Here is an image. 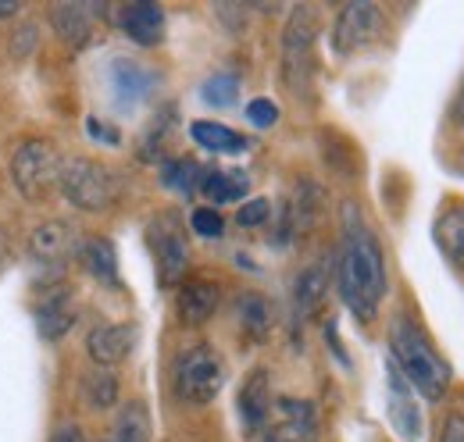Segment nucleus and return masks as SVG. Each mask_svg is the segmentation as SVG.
<instances>
[{
    "instance_id": "29",
    "label": "nucleus",
    "mask_w": 464,
    "mask_h": 442,
    "mask_svg": "<svg viewBox=\"0 0 464 442\" xmlns=\"http://www.w3.org/2000/svg\"><path fill=\"white\" fill-rule=\"evenodd\" d=\"M189 225H193V232H200V235H208V239L222 235V228H226V221H222V215H218L215 207H197Z\"/></svg>"
},
{
    "instance_id": "37",
    "label": "nucleus",
    "mask_w": 464,
    "mask_h": 442,
    "mask_svg": "<svg viewBox=\"0 0 464 442\" xmlns=\"http://www.w3.org/2000/svg\"><path fill=\"white\" fill-rule=\"evenodd\" d=\"M14 11H18L14 0H0V18H4V14H14Z\"/></svg>"
},
{
    "instance_id": "30",
    "label": "nucleus",
    "mask_w": 464,
    "mask_h": 442,
    "mask_svg": "<svg viewBox=\"0 0 464 442\" xmlns=\"http://www.w3.org/2000/svg\"><path fill=\"white\" fill-rule=\"evenodd\" d=\"M246 118H250L257 129H268V125H276L279 108H276L272 101H250V104H246Z\"/></svg>"
},
{
    "instance_id": "16",
    "label": "nucleus",
    "mask_w": 464,
    "mask_h": 442,
    "mask_svg": "<svg viewBox=\"0 0 464 442\" xmlns=\"http://www.w3.org/2000/svg\"><path fill=\"white\" fill-rule=\"evenodd\" d=\"M390 414H393V425L404 432L407 439H418V428H421V414H418V403L411 399V386H407V379L397 371V368H390Z\"/></svg>"
},
{
    "instance_id": "14",
    "label": "nucleus",
    "mask_w": 464,
    "mask_h": 442,
    "mask_svg": "<svg viewBox=\"0 0 464 442\" xmlns=\"http://www.w3.org/2000/svg\"><path fill=\"white\" fill-rule=\"evenodd\" d=\"M121 29L129 40H136L140 47H154L161 43L165 36V11L150 0H140V4H125L121 7Z\"/></svg>"
},
{
    "instance_id": "27",
    "label": "nucleus",
    "mask_w": 464,
    "mask_h": 442,
    "mask_svg": "<svg viewBox=\"0 0 464 442\" xmlns=\"http://www.w3.org/2000/svg\"><path fill=\"white\" fill-rule=\"evenodd\" d=\"M200 168L193 165V161H169L165 165V175H161V182L169 186V189H175V193H193V189H200Z\"/></svg>"
},
{
    "instance_id": "35",
    "label": "nucleus",
    "mask_w": 464,
    "mask_h": 442,
    "mask_svg": "<svg viewBox=\"0 0 464 442\" xmlns=\"http://www.w3.org/2000/svg\"><path fill=\"white\" fill-rule=\"evenodd\" d=\"M90 136H97V139H108V143H118L115 129H104V125H97V121H90Z\"/></svg>"
},
{
    "instance_id": "19",
    "label": "nucleus",
    "mask_w": 464,
    "mask_h": 442,
    "mask_svg": "<svg viewBox=\"0 0 464 442\" xmlns=\"http://www.w3.org/2000/svg\"><path fill=\"white\" fill-rule=\"evenodd\" d=\"M79 261L86 264V272L108 285H118V257H115V246L108 239H86L79 246Z\"/></svg>"
},
{
    "instance_id": "32",
    "label": "nucleus",
    "mask_w": 464,
    "mask_h": 442,
    "mask_svg": "<svg viewBox=\"0 0 464 442\" xmlns=\"http://www.w3.org/2000/svg\"><path fill=\"white\" fill-rule=\"evenodd\" d=\"M440 442H464V414H450V418L443 421Z\"/></svg>"
},
{
    "instance_id": "17",
    "label": "nucleus",
    "mask_w": 464,
    "mask_h": 442,
    "mask_svg": "<svg viewBox=\"0 0 464 442\" xmlns=\"http://www.w3.org/2000/svg\"><path fill=\"white\" fill-rule=\"evenodd\" d=\"M51 22L61 33V40H68L75 47H82L90 40V33H93V11L86 4H58L51 11Z\"/></svg>"
},
{
    "instance_id": "18",
    "label": "nucleus",
    "mask_w": 464,
    "mask_h": 442,
    "mask_svg": "<svg viewBox=\"0 0 464 442\" xmlns=\"http://www.w3.org/2000/svg\"><path fill=\"white\" fill-rule=\"evenodd\" d=\"M436 243H440V250L458 264L464 268V207L461 204H454V207H447L440 221H436Z\"/></svg>"
},
{
    "instance_id": "20",
    "label": "nucleus",
    "mask_w": 464,
    "mask_h": 442,
    "mask_svg": "<svg viewBox=\"0 0 464 442\" xmlns=\"http://www.w3.org/2000/svg\"><path fill=\"white\" fill-rule=\"evenodd\" d=\"M200 189H204V197L215 200V204H236V200L246 197L250 182H246L243 171H208V175L200 178Z\"/></svg>"
},
{
    "instance_id": "22",
    "label": "nucleus",
    "mask_w": 464,
    "mask_h": 442,
    "mask_svg": "<svg viewBox=\"0 0 464 442\" xmlns=\"http://www.w3.org/2000/svg\"><path fill=\"white\" fill-rule=\"evenodd\" d=\"M36 318H40V332H44V339H61L64 332L75 325V311H72V300L58 293V296H51V300H44V307L36 311Z\"/></svg>"
},
{
    "instance_id": "6",
    "label": "nucleus",
    "mask_w": 464,
    "mask_h": 442,
    "mask_svg": "<svg viewBox=\"0 0 464 442\" xmlns=\"http://www.w3.org/2000/svg\"><path fill=\"white\" fill-rule=\"evenodd\" d=\"M314 36H318V18L311 7H296L283 33V75L293 93H304L314 72Z\"/></svg>"
},
{
    "instance_id": "8",
    "label": "nucleus",
    "mask_w": 464,
    "mask_h": 442,
    "mask_svg": "<svg viewBox=\"0 0 464 442\" xmlns=\"http://www.w3.org/2000/svg\"><path fill=\"white\" fill-rule=\"evenodd\" d=\"M379 33H382V11L368 0H357L340 11V18L333 25V47H336V54H353V51L368 47Z\"/></svg>"
},
{
    "instance_id": "25",
    "label": "nucleus",
    "mask_w": 464,
    "mask_h": 442,
    "mask_svg": "<svg viewBox=\"0 0 464 442\" xmlns=\"http://www.w3.org/2000/svg\"><path fill=\"white\" fill-rule=\"evenodd\" d=\"M325 268L322 264H314V268H307L304 275L296 278V311L307 318V314H314L318 311V303L325 300Z\"/></svg>"
},
{
    "instance_id": "13",
    "label": "nucleus",
    "mask_w": 464,
    "mask_h": 442,
    "mask_svg": "<svg viewBox=\"0 0 464 442\" xmlns=\"http://www.w3.org/2000/svg\"><path fill=\"white\" fill-rule=\"evenodd\" d=\"M272 386H268V375L265 371H254L243 389H239V421H243V432L246 436H257L265 432L268 418H272Z\"/></svg>"
},
{
    "instance_id": "3",
    "label": "nucleus",
    "mask_w": 464,
    "mask_h": 442,
    "mask_svg": "<svg viewBox=\"0 0 464 442\" xmlns=\"http://www.w3.org/2000/svg\"><path fill=\"white\" fill-rule=\"evenodd\" d=\"M58 189L79 211H108L115 204V175L93 158H61Z\"/></svg>"
},
{
    "instance_id": "21",
    "label": "nucleus",
    "mask_w": 464,
    "mask_h": 442,
    "mask_svg": "<svg viewBox=\"0 0 464 442\" xmlns=\"http://www.w3.org/2000/svg\"><path fill=\"white\" fill-rule=\"evenodd\" d=\"M193 139L200 143V147H208V150H215V154H239V150H246V139L229 129V125H218V121H197L193 129Z\"/></svg>"
},
{
    "instance_id": "34",
    "label": "nucleus",
    "mask_w": 464,
    "mask_h": 442,
    "mask_svg": "<svg viewBox=\"0 0 464 442\" xmlns=\"http://www.w3.org/2000/svg\"><path fill=\"white\" fill-rule=\"evenodd\" d=\"M11 257H14V250H11V239H7V232L0 228V272L11 264Z\"/></svg>"
},
{
    "instance_id": "28",
    "label": "nucleus",
    "mask_w": 464,
    "mask_h": 442,
    "mask_svg": "<svg viewBox=\"0 0 464 442\" xmlns=\"http://www.w3.org/2000/svg\"><path fill=\"white\" fill-rule=\"evenodd\" d=\"M236 97H239V79L229 75V72L211 75V79L204 82V101H208L211 108H232Z\"/></svg>"
},
{
    "instance_id": "31",
    "label": "nucleus",
    "mask_w": 464,
    "mask_h": 442,
    "mask_svg": "<svg viewBox=\"0 0 464 442\" xmlns=\"http://www.w3.org/2000/svg\"><path fill=\"white\" fill-rule=\"evenodd\" d=\"M268 211H272V204L257 197V200H246V204L239 207V215H236V218H239V225H261V221L268 218Z\"/></svg>"
},
{
    "instance_id": "11",
    "label": "nucleus",
    "mask_w": 464,
    "mask_h": 442,
    "mask_svg": "<svg viewBox=\"0 0 464 442\" xmlns=\"http://www.w3.org/2000/svg\"><path fill=\"white\" fill-rule=\"evenodd\" d=\"M136 335H140L136 325H101L86 335V353L97 368H115L132 353Z\"/></svg>"
},
{
    "instance_id": "15",
    "label": "nucleus",
    "mask_w": 464,
    "mask_h": 442,
    "mask_svg": "<svg viewBox=\"0 0 464 442\" xmlns=\"http://www.w3.org/2000/svg\"><path fill=\"white\" fill-rule=\"evenodd\" d=\"M218 307V285L208 278H193L179 289V322L182 325H204Z\"/></svg>"
},
{
    "instance_id": "5",
    "label": "nucleus",
    "mask_w": 464,
    "mask_h": 442,
    "mask_svg": "<svg viewBox=\"0 0 464 442\" xmlns=\"http://www.w3.org/2000/svg\"><path fill=\"white\" fill-rule=\"evenodd\" d=\"M58 150L47 139H25L11 158V182L29 204H40L58 186Z\"/></svg>"
},
{
    "instance_id": "23",
    "label": "nucleus",
    "mask_w": 464,
    "mask_h": 442,
    "mask_svg": "<svg viewBox=\"0 0 464 442\" xmlns=\"http://www.w3.org/2000/svg\"><path fill=\"white\" fill-rule=\"evenodd\" d=\"M111 442H150V414L140 399L125 403V410L118 414L115 439Z\"/></svg>"
},
{
    "instance_id": "24",
    "label": "nucleus",
    "mask_w": 464,
    "mask_h": 442,
    "mask_svg": "<svg viewBox=\"0 0 464 442\" xmlns=\"http://www.w3.org/2000/svg\"><path fill=\"white\" fill-rule=\"evenodd\" d=\"M82 399L93 407V410H108L118 399V379L111 375V368H97L82 379Z\"/></svg>"
},
{
    "instance_id": "10",
    "label": "nucleus",
    "mask_w": 464,
    "mask_h": 442,
    "mask_svg": "<svg viewBox=\"0 0 464 442\" xmlns=\"http://www.w3.org/2000/svg\"><path fill=\"white\" fill-rule=\"evenodd\" d=\"M75 250H79V235H75V228L68 221L61 218L36 225L33 235H29V257L36 264H54V268H61Z\"/></svg>"
},
{
    "instance_id": "9",
    "label": "nucleus",
    "mask_w": 464,
    "mask_h": 442,
    "mask_svg": "<svg viewBox=\"0 0 464 442\" xmlns=\"http://www.w3.org/2000/svg\"><path fill=\"white\" fill-rule=\"evenodd\" d=\"M150 246H154L161 278L165 282H179L182 272H186V261H189V246H186L182 225H179L175 215H161L150 225Z\"/></svg>"
},
{
    "instance_id": "33",
    "label": "nucleus",
    "mask_w": 464,
    "mask_h": 442,
    "mask_svg": "<svg viewBox=\"0 0 464 442\" xmlns=\"http://www.w3.org/2000/svg\"><path fill=\"white\" fill-rule=\"evenodd\" d=\"M51 442H86V439H82V428L79 425H64V428H58L51 436Z\"/></svg>"
},
{
    "instance_id": "7",
    "label": "nucleus",
    "mask_w": 464,
    "mask_h": 442,
    "mask_svg": "<svg viewBox=\"0 0 464 442\" xmlns=\"http://www.w3.org/2000/svg\"><path fill=\"white\" fill-rule=\"evenodd\" d=\"M318 439V414L307 399H276L272 425H265L261 442H314Z\"/></svg>"
},
{
    "instance_id": "2",
    "label": "nucleus",
    "mask_w": 464,
    "mask_h": 442,
    "mask_svg": "<svg viewBox=\"0 0 464 442\" xmlns=\"http://www.w3.org/2000/svg\"><path fill=\"white\" fill-rule=\"evenodd\" d=\"M390 350L397 360V371L407 379V386H414L425 399H443L450 386V368L447 360L432 350V342L425 339V332L418 329L411 318H397L390 329Z\"/></svg>"
},
{
    "instance_id": "12",
    "label": "nucleus",
    "mask_w": 464,
    "mask_h": 442,
    "mask_svg": "<svg viewBox=\"0 0 464 442\" xmlns=\"http://www.w3.org/2000/svg\"><path fill=\"white\" fill-rule=\"evenodd\" d=\"M111 90H115V101L121 108H136L150 97L154 90V72L140 61H129V57H118L111 61Z\"/></svg>"
},
{
    "instance_id": "4",
    "label": "nucleus",
    "mask_w": 464,
    "mask_h": 442,
    "mask_svg": "<svg viewBox=\"0 0 464 442\" xmlns=\"http://www.w3.org/2000/svg\"><path fill=\"white\" fill-rule=\"evenodd\" d=\"M226 386V360L211 346H193L175 364V392L182 403L204 407Z\"/></svg>"
},
{
    "instance_id": "26",
    "label": "nucleus",
    "mask_w": 464,
    "mask_h": 442,
    "mask_svg": "<svg viewBox=\"0 0 464 442\" xmlns=\"http://www.w3.org/2000/svg\"><path fill=\"white\" fill-rule=\"evenodd\" d=\"M239 325L246 335L254 339H265L268 329H272V307L265 296H243L239 300Z\"/></svg>"
},
{
    "instance_id": "36",
    "label": "nucleus",
    "mask_w": 464,
    "mask_h": 442,
    "mask_svg": "<svg viewBox=\"0 0 464 442\" xmlns=\"http://www.w3.org/2000/svg\"><path fill=\"white\" fill-rule=\"evenodd\" d=\"M454 118L464 125V86H461V93H458V101H454Z\"/></svg>"
},
{
    "instance_id": "1",
    "label": "nucleus",
    "mask_w": 464,
    "mask_h": 442,
    "mask_svg": "<svg viewBox=\"0 0 464 442\" xmlns=\"http://www.w3.org/2000/svg\"><path fill=\"white\" fill-rule=\"evenodd\" d=\"M336 285L361 322H372L379 314V303L386 296V261H382V246L375 232L357 218L353 207H347L340 261H336Z\"/></svg>"
}]
</instances>
